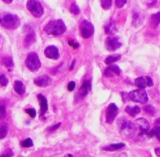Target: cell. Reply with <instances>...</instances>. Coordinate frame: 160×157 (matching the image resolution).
Returning a JSON list of instances; mask_svg holds the SVG:
<instances>
[{"label": "cell", "instance_id": "9", "mask_svg": "<svg viewBox=\"0 0 160 157\" xmlns=\"http://www.w3.org/2000/svg\"><path fill=\"white\" fill-rule=\"evenodd\" d=\"M117 114V105H115V104H113V103H111V104L108 106V109H107V113H106V121H107V123L112 124Z\"/></svg>", "mask_w": 160, "mask_h": 157}, {"label": "cell", "instance_id": "30", "mask_svg": "<svg viewBox=\"0 0 160 157\" xmlns=\"http://www.w3.org/2000/svg\"><path fill=\"white\" fill-rule=\"evenodd\" d=\"M7 83H8V78L5 75L0 74V85L5 86Z\"/></svg>", "mask_w": 160, "mask_h": 157}, {"label": "cell", "instance_id": "12", "mask_svg": "<svg viewBox=\"0 0 160 157\" xmlns=\"http://www.w3.org/2000/svg\"><path fill=\"white\" fill-rule=\"evenodd\" d=\"M45 55L49 59H54V60H57L59 58V51L57 49V47L55 46H48L45 51H44Z\"/></svg>", "mask_w": 160, "mask_h": 157}, {"label": "cell", "instance_id": "1", "mask_svg": "<svg viewBox=\"0 0 160 157\" xmlns=\"http://www.w3.org/2000/svg\"><path fill=\"white\" fill-rule=\"evenodd\" d=\"M66 29L65 24L62 19L51 20L44 26V31L49 35H61Z\"/></svg>", "mask_w": 160, "mask_h": 157}, {"label": "cell", "instance_id": "13", "mask_svg": "<svg viewBox=\"0 0 160 157\" xmlns=\"http://www.w3.org/2000/svg\"><path fill=\"white\" fill-rule=\"evenodd\" d=\"M33 83L35 85L39 86V87H47L51 83V79L49 76L45 75V76H39L37 78H35Z\"/></svg>", "mask_w": 160, "mask_h": 157}, {"label": "cell", "instance_id": "28", "mask_svg": "<svg viewBox=\"0 0 160 157\" xmlns=\"http://www.w3.org/2000/svg\"><path fill=\"white\" fill-rule=\"evenodd\" d=\"M115 32V27H114V24H113V21H111V23L108 24V26H107L106 28V33H108V34H113Z\"/></svg>", "mask_w": 160, "mask_h": 157}, {"label": "cell", "instance_id": "27", "mask_svg": "<svg viewBox=\"0 0 160 157\" xmlns=\"http://www.w3.org/2000/svg\"><path fill=\"white\" fill-rule=\"evenodd\" d=\"M143 109H144V111H145L146 113L151 115V116L155 115L156 111H155V108H154L153 106H151V105H146V106L143 107Z\"/></svg>", "mask_w": 160, "mask_h": 157}, {"label": "cell", "instance_id": "5", "mask_svg": "<svg viewBox=\"0 0 160 157\" xmlns=\"http://www.w3.org/2000/svg\"><path fill=\"white\" fill-rule=\"evenodd\" d=\"M128 97L133 102L141 103V104H145L146 102H148V100H149L147 92L143 89H138L136 91H131L128 93Z\"/></svg>", "mask_w": 160, "mask_h": 157}, {"label": "cell", "instance_id": "7", "mask_svg": "<svg viewBox=\"0 0 160 157\" xmlns=\"http://www.w3.org/2000/svg\"><path fill=\"white\" fill-rule=\"evenodd\" d=\"M136 128H137V133H138L139 137H143L147 136V133L150 131V125L146 119L140 118L136 120Z\"/></svg>", "mask_w": 160, "mask_h": 157}, {"label": "cell", "instance_id": "8", "mask_svg": "<svg viewBox=\"0 0 160 157\" xmlns=\"http://www.w3.org/2000/svg\"><path fill=\"white\" fill-rule=\"evenodd\" d=\"M79 31L83 38H90L94 33V26L89 21L83 20L79 25Z\"/></svg>", "mask_w": 160, "mask_h": 157}, {"label": "cell", "instance_id": "38", "mask_svg": "<svg viewBox=\"0 0 160 157\" xmlns=\"http://www.w3.org/2000/svg\"><path fill=\"white\" fill-rule=\"evenodd\" d=\"M61 126V123H58V124L55 125L54 126H51V127L49 128V131H50V132H53V131H56V130H57V128H59V126Z\"/></svg>", "mask_w": 160, "mask_h": 157}, {"label": "cell", "instance_id": "25", "mask_svg": "<svg viewBox=\"0 0 160 157\" xmlns=\"http://www.w3.org/2000/svg\"><path fill=\"white\" fill-rule=\"evenodd\" d=\"M100 2H101V7L104 10H108L112 5L113 0H100Z\"/></svg>", "mask_w": 160, "mask_h": 157}, {"label": "cell", "instance_id": "14", "mask_svg": "<svg viewBox=\"0 0 160 157\" xmlns=\"http://www.w3.org/2000/svg\"><path fill=\"white\" fill-rule=\"evenodd\" d=\"M121 72L122 70L117 65H109L105 70V76H108V77L114 76V75L119 76L121 74Z\"/></svg>", "mask_w": 160, "mask_h": 157}, {"label": "cell", "instance_id": "21", "mask_svg": "<svg viewBox=\"0 0 160 157\" xmlns=\"http://www.w3.org/2000/svg\"><path fill=\"white\" fill-rule=\"evenodd\" d=\"M147 136L148 137H152V136H157V138L160 141V126H155L153 129L150 130L147 133Z\"/></svg>", "mask_w": 160, "mask_h": 157}, {"label": "cell", "instance_id": "11", "mask_svg": "<svg viewBox=\"0 0 160 157\" xmlns=\"http://www.w3.org/2000/svg\"><path fill=\"white\" fill-rule=\"evenodd\" d=\"M135 84L137 87H139L140 89H143L145 87H151L153 86V81L150 76H140L136 79Z\"/></svg>", "mask_w": 160, "mask_h": 157}, {"label": "cell", "instance_id": "40", "mask_svg": "<svg viewBox=\"0 0 160 157\" xmlns=\"http://www.w3.org/2000/svg\"><path fill=\"white\" fill-rule=\"evenodd\" d=\"M119 157H128L127 154H125V153H122V154H121L120 155H119Z\"/></svg>", "mask_w": 160, "mask_h": 157}, {"label": "cell", "instance_id": "31", "mask_svg": "<svg viewBox=\"0 0 160 157\" xmlns=\"http://www.w3.org/2000/svg\"><path fill=\"white\" fill-rule=\"evenodd\" d=\"M71 13H73V14H78L80 12V10L79 8H78V6L76 5V4H72L71 6Z\"/></svg>", "mask_w": 160, "mask_h": 157}, {"label": "cell", "instance_id": "39", "mask_svg": "<svg viewBox=\"0 0 160 157\" xmlns=\"http://www.w3.org/2000/svg\"><path fill=\"white\" fill-rule=\"evenodd\" d=\"M155 153H156V155H157L158 156L160 157V148H155Z\"/></svg>", "mask_w": 160, "mask_h": 157}, {"label": "cell", "instance_id": "3", "mask_svg": "<svg viewBox=\"0 0 160 157\" xmlns=\"http://www.w3.org/2000/svg\"><path fill=\"white\" fill-rule=\"evenodd\" d=\"M118 127L120 133L127 137H133L137 133L135 124L126 119H121L118 121Z\"/></svg>", "mask_w": 160, "mask_h": 157}, {"label": "cell", "instance_id": "26", "mask_svg": "<svg viewBox=\"0 0 160 157\" xmlns=\"http://www.w3.org/2000/svg\"><path fill=\"white\" fill-rule=\"evenodd\" d=\"M8 133V127L7 126L3 125L0 126V139H4L6 136V134Z\"/></svg>", "mask_w": 160, "mask_h": 157}, {"label": "cell", "instance_id": "15", "mask_svg": "<svg viewBox=\"0 0 160 157\" xmlns=\"http://www.w3.org/2000/svg\"><path fill=\"white\" fill-rule=\"evenodd\" d=\"M37 98L40 101V105H41V114L44 115L48 111V108L47 98L42 94H38Z\"/></svg>", "mask_w": 160, "mask_h": 157}, {"label": "cell", "instance_id": "29", "mask_svg": "<svg viewBox=\"0 0 160 157\" xmlns=\"http://www.w3.org/2000/svg\"><path fill=\"white\" fill-rule=\"evenodd\" d=\"M21 146L23 148H30V147L33 146V140L31 139H27V140H25L21 142Z\"/></svg>", "mask_w": 160, "mask_h": 157}, {"label": "cell", "instance_id": "18", "mask_svg": "<svg viewBox=\"0 0 160 157\" xmlns=\"http://www.w3.org/2000/svg\"><path fill=\"white\" fill-rule=\"evenodd\" d=\"M14 91L15 92H17L19 95H22L25 93V87H24L23 83L21 81H15L14 83Z\"/></svg>", "mask_w": 160, "mask_h": 157}, {"label": "cell", "instance_id": "33", "mask_svg": "<svg viewBox=\"0 0 160 157\" xmlns=\"http://www.w3.org/2000/svg\"><path fill=\"white\" fill-rule=\"evenodd\" d=\"M127 0H115V5L118 8H122L124 5H126Z\"/></svg>", "mask_w": 160, "mask_h": 157}, {"label": "cell", "instance_id": "2", "mask_svg": "<svg viewBox=\"0 0 160 157\" xmlns=\"http://www.w3.org/2000/svg\"><path fill=\"white\" fill-rule=\"evenodd\" d=\"M0 25L7 29H16L20 25V20L17 15L4 12L0 15Z\"/></svg>", "mask_w": 160, "mask_h": 157}, {"label": "cell", "instance_id": "32", "mask_svg": "<svg viewBox=\"0 0 160 157\" xmlns=\"http://www.w3.org/2000/svg\"><path fill=\"white\" fill-rule=\"evenodd\" d=\"M26 112L31 117V118H34L36 116V111L33 109V108H28V109H26Z\"/></svg>", "mask_w": 160, "mask_h": 157}, {"label": "cell", "instance_id": "37", "mask_svg": "<svg viewBox=\"0 0 160 157\" xmlns=\"http://www.w3.org/2000/svg\"><path fill=\"white\" fill-rule=\"evenodd\" d=\"M12 155H13V153L12 152L11 150H8V151H6L4 155H2L0 157H12Z\"/></svg>", "mask_w": 160, "mask_h": 157}, {"label": "cell", "instance_id": "24", "mask_svg": "<svg viewBox=\"0 0 160 157\" xmlns=\"http://www.w3.org/2000/svg\"><path fill=\"white\" fill-rule=\"evenodd\" d=\"M2 63H3V65L6 67V68H11V67L13 66V62H12V59L11 57L3 58V59H2Z\"/></svg>", "mask_w": 160, "mask_h": 157}, {"label": "cell", "instance_id": "19", "mask_svg": "<svg viewBox=\"0 0 160 157\" xmlns=\"http://www.w3.org/2000/svg\"><path fill=\"white\" fill-rule=\"evenodd\" d=\"M125 111L128 114L131 115V116H136L141 112V108L138 106H127L125 108Z\"/></svg>", "mask_w": 160, "mask_h": 157}, {"label": "cell", "instance_id": "23", "mask_svg": "<svg viewBox=\"0 0 160 157\" xmlns=\"http://www.w3.org/2000/svg\"><path fill=\"white\" fill-rule=\"evenodd\" d=\"M121 55H110L106 59V64H111V63H113V62H115L119 61L120 59H121Z\"/></svg>", "mask_w": 160, "mask_h": 157}, {"label": "cell", "instance_id": "36", "mask_svg": "<svg viewBox=\"0 0 160 157\" xmlns=\"http://www.w3.org/2000/svg\"><path fill=\"white\" fill-rule=\"evenodd\" d=\"M69 45H70L71 47H72L73 48H78L79 47V44L75 42L74 40H70V41H69Z\"/></svg>", "mask_w": 160, "mask_h": 157}, {"label": "cell", "instance_id": "34", "mask_svg": "<svg viewBox=\"0 0 160 157\" xmlns=\"http://www.w3.org/2000/svg\"><path fill=\"white\" fill-rule=\"evenodd\" d=\"M5 115H6V110H5V106L0 105V119H5Z\"/></svg>", "mask_w": 160, "mask_h": 157}, {"label": "cell", "instance_id": "16", "mask_svg": "<svg viewBox=\"0 0 160 157\" xmlns=\"http://www.w3.org/2000/svg\"><path fill=\"white\" fill-rule=\"evenodd\" d=\"M91 89H92V83H91V81H85L82 86H81V88H80L79 90V95L81 97H85L90 91H91Z\"/></svg>", "mask_w": 160, "mask_h": 157}, {"label": "cell", "instance_id": "22", "mask_svg": "<svg viewBox=\"0 0 160 157\" xmlns=\"http://www.w3.org/2000/svg\"><path fill=\"white\" fill-rule=\"evenodd\" d=\"M160 23V12L155 13L151 16V24L152 27H157Z\"/></svg>", "mask_w": 160, "mask_h": 157}, {"label": "cell", "instance_id": "42", "mask_svg": "<svg viewBox=\"0 0 160 157\" xmlns=\"http://www.w3.org/2000/svg\"><path fill=\"white\" fill-rule=\"evenodd\" d=\"M74 64H75V61H73V62H72V63H71V68H70V69H73V68H74Z\"/></svg>", "mask_w": 160, "mask_h": 157}, {"label": "cell", "instance_id": "4", "mask_svg": "<svg viewBox=\"0 0 160 157\" xmlns=\"http://www.w3.org/2000/svg\"><path fill=\"white\" fill-rule=\"evenodd\" d=\"M27 8L29 11V12L35 18L42 17L44 13L42 5L36 0H28V2L27 3Z\"/></svg>", "mask_w": 160, "mask_h": 157}, {"label": "cell", "instance_id": "35", "mask_svg": "<svg viewBox=\"0 0 160 157\" xmlns=\"http://www.w3.org/2000/svg\"><path fill=\"white\" fill-rule=\"evenodd\" d=\"M75 87H76V83L75 82L71 81L69 83V84H68V90L70 91H72L75 90Z\"/></svg>", "mask_w": 160, "mask_h": 157}, {"label": "cell", "instance_id": "6", "mask_svg": "<svg viewBox=\"0 0 160 157\" xmlns=\"http://www.w3.org/2000/svg\"><path fill=\"white\" fill-rule=\"evenodd\" d=\"M26 65H27V68L29 70L37 71L38 69L41 68V65H42L37 54L33 52L30 53L28 55V57H27V60H26Z\"/></svg>", "mask_w": 160, "mask_h": 157}, {"label": "cell", "instance_id": "10", "mask_svg": "<svg viewBox=\"0 0 160 157\" xmlns=\"http://www.w3.org/2000/svg\"><path fill=\"white\" fill-rule=\"evenodd\" d=\"M121 46L122 42L120 41V39L117 36L108 38L106 40V48L108 51H115L119 48H121Z\"/></svg>", "mask_w": 160, "mask_h": 157}, {"label": "cell", "instance_id": "20", "mask_svg": "<svg viewBox=\"0 0 160 157\" xmlns=\"http://www.w3.org/2000/svg\"><path fill=\"white\" fill-rule=\"evenodd\" d=\"M125 147L124 143H116V144H111L109 146H107L104 148V150L107 151H115V150H119L121 148H122Z\"/></svg>", "mask_w": 160, "mask_h": 157}, {"label": "cell", "instance_id": "41", "mask_svg": "<svg viewBox=\"0 0 160 157\" xmlns=\"http://www.w3.org/2000/svg\"><path fill=\"white\" fill-rule=\"evenodd\" d=\"M5 3H6V4H10V3H12V0H3Z\"/></svg>", "mask_w": 160, "mask_h": 157}, {"label": "cell", "instance_id": "43", "mask_svg": "<svg viewBox=\"0 0 160 157\" xmlns=\"http://www.w3.org/2000/svg\"><path fill=\"white\" fill-rule=\"evenodd\" d=\"M65 157H73V155H65Z\"/></svg>", "mask_w": 160, "mask_h": 157}, {"label": "cell", "instance_id": "17", "mask_svg": "<svg viewBox=\"0 0 160 157\" xmlns=\"http://www.w3.org/2000/svg\"><path fill=\"white\" fill-rule=\"evenodd\" d=\"M34 41H35V33H34V32L32 30L31 32H29V33L26 35L24 42H25L26 47H28L30 45H32Z\"/></svg>", "mask_w": 160, "mask_h": 157}]
</instances>
